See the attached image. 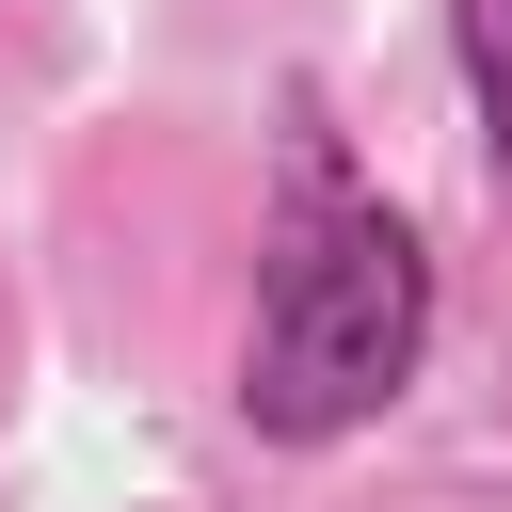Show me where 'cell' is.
<instances>
[{
  "mask_svg": "<svg viewBox=\"0 0 512 512\" xmlns=\"http://www.w3.org/2000/svg\"><path fill=\"white\" fill-rule=\"evenodd\" d=\"M416 352H432V256H416V224H384L368 192H336V160H304L272 288H256V352H240L256 432H288V448L368 432L416 384Z\"/></svg>",
  "mask_w": 512,
  "mask_h": 512,
  "instance_id": "obj_1",
  "label": "cell"
},
{
  "mask_svg": "<svg viewBox=\"0 0 512 512\" xmlns=\"http://www.w3.org/2000/svg\"><path fill=\"white\" fill-rule=\"evenodd\" d=\"M464 64H480V96H512V0H464Z\"/></svg>",
  "mask_w": 512,
  "mask_h": 512,
  "instance_id": "obj_2",
  "label": "cell"
}]
</instances>
